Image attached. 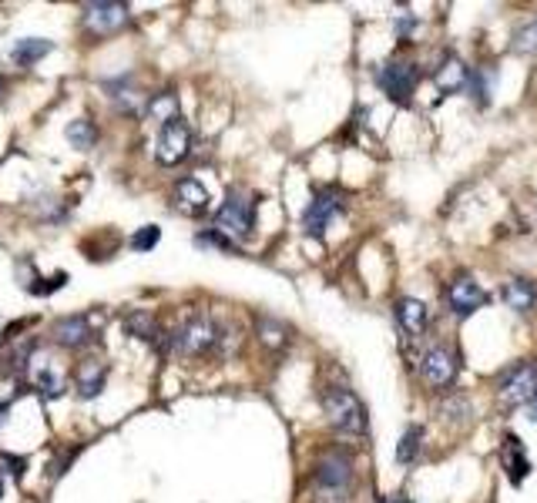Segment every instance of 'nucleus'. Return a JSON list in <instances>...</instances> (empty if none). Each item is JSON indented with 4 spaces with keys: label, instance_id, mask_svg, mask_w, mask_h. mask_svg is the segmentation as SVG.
Masks as SVG:
<instances>
[{
    "label": "nucleus",
    "instance_id": "nucleus-1",
    "mask_svg": "<svg viewBox=\"0 0 537 503\" xmlns=\"http://www.w3.org/2000/svg\"><path fill=\"white\" fill-rule=\"evenodd\" d=\"M222 326L212 316H188L182 326H175L164 336V350L175 356H212L222 350Z\"/></svg>",
    "mask_w": 537,
    "mask_h": 503
},
{
    "label": "nucleus",
    "instance_id": "nucleus-2",
    "mask_svg": "<svg viewBox=\"0 0 537 503\" xmlns=\"http://www.w3.org/2000/svg\"><path fill=\"white\" fill-rule=\"evenodd\" d=\"M323 413H326L329 427L340 429V433H350V437L366 433V406L346 386H326L323 390Z\"/></svg>",
    "mask_w": 537,
    "mask_h": 503
},
{
    "label": "nucleus",
    "instance_id": "nucleus-3",
    "mask_svg": "<svg viewBox=\"0 0 537 503\" xmlns=\"http://www.w3.org/2000/svg\"><path fill=\"white\" fill-rule=\"evenodd\" d=\"M537 399V362H514L497 376V403L504 409L531 406Z\"/></svg>",
    "mask_w": 537,
    "mask_h": 503
},
{
    "label": "nucleus",
    "instance_id": "nucleus-4",
    "mask_svg": "<svg viewBox=\"0 0 537 503\" xmlns=\"http://www.w3.org/2000/svg\"><path fill=\"white\" fill-rule=\"evenodd\" d=\"M215 229L229 239H249L255 232V202L249 192L242 188H229V195L215 212Z\"/></svg>",
    "mask_w": 537,
    "mask_h": 503
},
{
    "label": "nucleus",
    "instance_id": "nucleus-5",
    "mask_svg": "<svg viewBox=\"0 0 537 503\" xmlns=\"http://www.w3.org/2000/svg\"><path fill=\"white\" fill-rule=\"evenodd\" d=\"M192 152V128H188L185 118H172L164 121L158 128V138H154V162L162 168H175L182 164Z\"/></svg>",
    "mask_w": 537,
    "mask_h": 503
},
{
    "label": "nucleus",
    "instance_id": "nucleus-6",
    "mask_svg": "<svg viewBox=\"0 0 537 503\" xmlns=\"http://www.w3.org/2000/svg\"><path fill=\"white\" fill-rule=\"evenodd\" d=\"M313 480H316L319 493H336V500H343V493L350 490L353 483V459L340 449H333L326 457H319L313 467Z\"/></svg>",
    "mask_w": 537,
    "mask_h": 503
},
{
    "label": "nucleus",
    "instance_id": "nucleus-7",
    "mask_svg": "<svg viewBox=\"0 0 537 503\" xmlns=\"http://www.w3.org/2000/svg\"><path fill=\"white\" fill-rule=\"evenodd\" d=\"M417 77H420V71L413 61H386V64L376 71V84L383 88V94H390V101L406 104V101L413 98Z\"/></svg>",
    "mask_w": 537,
    "mask_h": 503
},
{
    "label": "nucleus",
    "instance_id": "nucleus-8",
    "mask_svg": "<svg viewBox=\"0 0 537 503\" xmlns=\"http://www.w3.org/2000/svg\"><path fill=\"white\" fill-rule=\"evenodd\" d=\"M340 212H343L340 192H336V188H319L316 195H313V202H309V208L303 212V232L313 235V239H323L329 229V222L336 219Z\"/></svg>",
    "mask_w": 537,
    "mask_h": 503
},
{
    "label": "nucleus",
    "instance_id": "nucleus-9",
    "mask_svg": "<svg viewBox=\"0 0 537 503\" xmlns=\"http://www.w3.org/2000/svg\"><path fill=\"white\" fill-rule=\"evenodd\" d=\"M457 372H461V362L453 356V350L447 346H430L420 360V376L423 383L433 386V390H447V386L457 383Z\"/></svg>",
    "mask_w": 537,
    "mask_h": 503
},
{
    "label": "nucleus",
    "instance_id": "nucleus-10",
    "mask_svg": "<svg viewBox=\"0 0 537 503\" xmlns=\"http://www.w3.org/2000/svg\"><path fill=\"white\" fill-rule=\"evenodd\" d=\"M81 21L88 27L91 34H114L118 27L128 24V7L124 4H114V0H98V4H85V11H81Z\"/></svg>",
    "mask_w": 537,
    "mask_h": 503
},
{
    "label": "nucleus",
    "instance_id": "nucleus-11",
    "mask_svg": "<svg viewBox=\"0 0 537 503\" xmlns=\"http://www.w3.org/2000/svg\"><path fill=\"white\" fill-rule=\"evenodd\" d=\"M487 302H491V296H487L481 285H477L473 275H457V279L447 285V306L453 309L461 319L473 316V312L483 309Z\"/></svg>",
    "mask_w": 537,
    "mask_h": 503
},
{
    "label": "nucleus",
    "instance_id": "nucleus-12",
    "mask_svg": "<svg viewBox=\"0 0 537 503\" xmlns=\"http://www.w3.org/2000/svg\"><path fill=\"white\" fill-rule=\"evenodd\" d=\"M172 202H175V208L182 215L198 219V215L209 212L212 198H209V188L202 185L198 178H182V182H175V188H172Z\"/></svg>",
    "mask_w": 537,
    "mask_h": 503
},
{
    "label": "nucleus",
    "instance_id": "nucleus-13",
    "mask_svg": "<svg viewBox=\"0 0 537 503\" xmlns=\"http://www.w3.org/2000/svg\"><path fill=\"white\" fill-rule=\"evenodd\" d=\"M501 299H504L507 309H514V312L527 316V312H534L537 309V282L534 279H524V275H514V279H507L504 282Z\"/></svg>",
    "mask_w": 537,
    "mask_h": 503
},
{
    "label": "nucleus",
    "instance_id": "nucleus-14",
    "mask_svg": "<svg viewBox=\"0 0 537 503\" xmlns=\"http://www.w3.org/2000/svg\"><path fill=\"white\" fill-rule=\"evenodd\" d=\"M501 459H504V470L511 477L514 487L527 480V473H531V459H527V449H524V439L514 437V433H507L504 437V447H501Z\"/></svg>",
    "mask_w": 537,
    "mask_h": 503
},
{
    "label": "nucleus",
    "instance_id": "nucleus-15",
    "mask_svg": "<svg viewBox=\"0 0 537 503\" xmlns=\"http://www.w3.org/2000/svg\"><path fill=\"white\" fill-rule=\"evenodd\" d=\"M55 340L65 350H81L91 342V322L85 316H65L55 322Z\"/></svg>",
    "mask_w": 537,
    "mask_h": 503
},
{
    "label": "nucleus",
    "instance_id": "nucleus-16",
    "mask_svg": "<svg viewBox=\"0 0 537 503\" xmlns=\"http://www.w3.org/2000/svg\"><path fill=\"white\" fill-rule=\"evenodd\" d=\"M124 329H128V336H134V340H144L152 342V346H158V350H164V336L168 332H162V326H158V319L152 312H144V309L128 312L124 316Z\"/></svg>",
    "mask_w": 537,
    "mask_h": 503
},
{
    "label": "nucleus",
    "instance_id": "nucleus-17",
    "mask_svg": "<svg viewBox=\"0 0 537 503\" xmlns=\"http://www.w3.org/2000/svg\"><path fill=\"white\" fill-rule=\"evenodd\" d=\"M393 312H396V322H400V329H403L410 340H417L420 332L427 329V322H430V312H427V306H423L420 299H400Z\"/></svg>",
    "mask_w": 537,
    "mask_h": 503
},
{
    "label": "nucleus",
    "instance_id": "nucleus-18",
    "mask_svg": "<svg viewBox=\"0 0 537 503\" xmlns=\"http://www.w3.org/2000/svg\"><path fill=\"white\" fill-rule=\"evenodd\" d=\"M104 380H108L104 362H98V360L81 362V370H77V393L85 396V399H94V396L104 390Z\"/></svg>",
    "mask_w": 537,
    "mask_h": 503
},
{
    "label": "nucleus",
    "instance_id": "nucleus-19",
    "mask_svg": "<svg viewBox=\"0 0 537 503\" xmlns=\"http://www.w3.org/2000/svg\"><path fill=\"white\" fill-rule=\"evenodd\" d=\"M255 336H259V342H263L265 350H275L283 352L285 346H289V329L279 322V319L273 316H259L255 319Z\"/></svg>",
    "mask_w": 537,
    "mask_h": 503
},
{
    "label": "nucleus",
    "instance_id": "nucleus-20",
    "mask_svg": "<svg viewBox=\"0 0 537 503\" xmlns=\"http://www.w3.org/2000/svg\"><path fill=\"white\" fill-rule=\"evenodd\" d=\"M437 84L443 94H453V91H461L471 84V71H467V64H461L457 57H447V64L437 71Z\"/></svg>",
    "mask_w": 537,
    "mask_h": 503
},
{
    "label": "nucleus",
    "instance_id": "nucleus-21",
    "mask_svg": "<svg viewBox=\"0 0 537 503\" xmlns=\"http://www.w3.org/2000/svg\"><path fill=\"white\" fill-rule=\"evenodd\" d=\"M45 54H51V41H45V37H24L11 51L14 64H21V67H34Z\"/></svg>",
    "mask_w": 537,
    "mask_h": 503
},
{
    "label": "nucleus",
    "instance_id": "nucleus-22",
    "mask_svg": "<svg viewBox=\"0 0 537 503\" xmlns=\"http://www.w3.org/2000/svg\"><path fill=\"white\" fill-rule=\"evenodd\" d=\"M65 138L71 142V148L88 152V148H94V142H98V128H94V121L91 118H75L65 128Z\"/></svg>",
    "mask_w": 537,
    "mask_h": 503
},
{
    "label": "nucleus",
    "instance_id": "nucleus-23",
    "mask_svg": "<svg viewBox=\"0 0 537 503\" xmlns=\"http://www.w3.org/2000/svg\"><path fill=\"white\" fill-rule=\"evenodd\" d=\"M420 447H423V427L410 423V427L403 429L400 443H396V463H400V467H410V463L420 457Z\"/></svg>",
    "mask_w": 537,
    "mask_h": 503
},
{
    "label": "nucleus",
    "instance_id": "nucleus-24",
    "mask_svg": "<svg viewBox=\"0 0 537 503\" xmlns=\"http://www.w3.org/2000/svg\"><path fill=\"white\" fill-rule=\"evenodd\" d=\"M104 91H108V98L114 101L121 111H128V114L138 111V94L132 91V77H114V81H104Z\"/></svg>",
    "mask_w": 537,
    "mask_h": 503
},
{
    "label": "nucleus",
    "instance_id": "nucleus-25",
    "mask_svg": "<svg viewBox=\"0 0 537 503\" xmlns=\"http://www.w3.org/2000/svg\"><path fill=\"white\" fill-rule=\"evenodd\" d=\"M440 413L447 416L450 423H471L473 406H471V399H467L463 393H453V396H447V399L440 403Z\"/></svg>",
    "mask_w": 537,
    "mask_h": 503
},
{
    "label": "nucleus",
    "instance_id": "nucleus-26",
    "mask_svg": "<svg viewBox=\"0 0 537 503\" xmlns=\"http://www.w3.org/2000/svg\"><path fill=\"white\" fill-rule=\"evenodd\" d=\"M148 114L152 118H158L164 124V121L178 118V98L172 94V91H164V94H154L152 101H148Z\"/></svg>",
    "mask_w": 537,
    "mask_h": 503
},
{
    "label": "nucleus",
    "instance_id": "nucleus-27",
    "mask_svg": "<svg viewBox=\"0 0 537 503\" xmlns=\"http://www.w3.org/2000/svg\"><path fill=\"white\" fill-rule=\"evenodd\" d=\"M514 51H517V54H531V51H537V21L524 24V27H517Z\"/></svg>",
    "mask_w": 537,
    "mask_h": 503
},
{
    "label": "nucleus",
    "instance_id": "nucleus-28",
    "mask_svg": "<svg viewBox=\"0 0 537 503\" xmlns=\"http://www.w3.org/2000/svg\"><path fill=\"white\" fill-rule=\"evenodd\" d=\"M34 386L41 390L45 396H61L65 393V383H61V376H57L55 370H37V376H34Z\"/></svg>",
    "mask_w": 537,
    "mask_h": 503
},
{
    "label": "nucleus",
    "instance_id": "nucleus-29",
    "mask_svg": "<svg viewBox=\"0 0 537 503\" xmlns=\"http://www.w3.org/2000/svg\"><path fill=\"white\" fill-rule=\"evenodd\" d=\"M198 245H212V249H222V252H232V255H235V252H239V245H235V242L229 239V235H222L219 229H209V232H202V235H198Z\"/></svg>",
    "mask_w": 537,
    "mask_h": 503
},
{
    "label": "nucleus",
    "instance_id": "nucleus-30",
    "mask_svg": "<svg viewBox=\"0 0 537 503\" xmlns=\"http://www.w3.org/2000/svg\"><path fill=\"white\" fill-rule=\"evenodd\" d=\"M158 235H162L158 225H144V229H138L132 235V249L134 252H152L154 245H158Z\"/></svg>",
    "mask_w": 537,
    "mask_h": 503
},
{
    "label": "nucleus",
    "instance_id": "nucleus-31",
    "mask_svg": "<svg viewBox=\"0 0 537 503\" xmlns=\"http://www.w3.org/2000/svg\"><path fill=\"white\" fill-rule=\"evenodd\" d=\"M531 419H534V423H537V399H534V403H531Z\"/></svg>",
    "mask_w": 537,
    "mask_h": 503
},
{
    "label": "nucleus",
    "instance_id": "nucleus-32",
    "mask_svg": "<svg viewBox=\"0 0 537 503\" xmlns=\"http://www.w3.org/2000/svg\"><path fill=\"white\" fill-rule=\"evenodd\" d=\"M0 497H4V477H0Z\"/></svg>",
    "mask_w": 537,
    "mask_h": 503
},
{
    "label": "nucleus",
    "instance_id": "nucleus-33",
    "mask_svg": "<svg viewBox=\"0 0 537 503\" xmlns=\"http://www.w3.org/2000/svg\"><path fill=\"white\" fill-rule=\"evenodd\" d=\"M390 503H413V500H390Z\"/></svg>",
    "mask_w": 537,
    "mask_h": 503
}]
</instances>
